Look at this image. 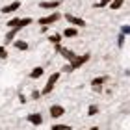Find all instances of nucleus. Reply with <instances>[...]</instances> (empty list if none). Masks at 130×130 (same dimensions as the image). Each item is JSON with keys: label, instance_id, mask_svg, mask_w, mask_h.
Segmentation results:
<instances>
[{"label": "nucleus", "instance_id": "nucleus-14", "mask_svg": "<svg viewBox=\"0 0 130 130\" xmlns=\"http://www.w3.org/2000/svg\"><path fill=\"white\" fill-rule=\"evenodd\" d=\"M63 35L65 37H76V35H78V30H76V28H65Z\"/></svg>", "mask_w": 130, "mask_h": 130}, {"label": "nucleus", "instance_id": "nucleus-4", "mask_svg": "<svg viewBox=\"0 0 130 130\" xmlns=\"http://www.w3.org/2000/svg\"><path fill=\"white\" fill-rule=\"evenodd\" d=\"M56 52L58 54H61L65 60H69V61H73L74 58H76V54L73 50H69V48H65V46H61V45H56Z\"/></svg>", "mask_w": 130, "mask_h": 130}, {"label": "nucleus", "instance_id": "nucleus-5", "mask_svg": "<svg viewBox=\"0 0 130 130\" xmlns=\"http://www.w3.org/2000/svg\"><path fill=\"white\" fill-rule=\"evenodd\" d=\"M60 13H52V15H48V17H41V19L37 21L41 26H48V24H52V22H56V21H60Z\"/></svg>", "mask_w": 130, "mask_h": 130}, {"label": "nucleus", "instance_id": "nucleus-6", "mask_svg": "<svg viewBox=\"0 0 130 130\" xmlns=\"http://www.w3.org/2000/svg\"><path fill=\"white\" fill-rule=\"evenodd\" d=\"M65 19H67V22H71V24H74V26H78V28H84V26H86V21H84V19L74 17V15H71V13L65 15Z\"/></svg>", "mask_w": 130, "mask_h": 130}, {"label": "nucleus", "instance_id": "nucleus-12", "mask_svg": "<svg viewBox=\"0 0 130 130\" xmlns=\"http://www.w3.org/2000/svg\"><path fill=\"white\" fill-rule=\"evenodd\" d=\"M19 30H21V28H11V30L8 32V35H6V43H11V41H13V37H15V35L17 34H19Z\"/></svg>", "mask_w": 130, "mask_h": 130}, {"label": "nucleus", "instance_id": "nucleus-19", "mask_svg": "<svg viewBox=\"0 0 130 130\" xmlns=\"http://www.w3.org/2000/svg\"><path fill=\"white\" fill-rule=\"evenodd\" d=\"M50 130H71V126L69 125H61V123H60V125H54Z\"/></svg>", "mask_w": 130, "mask_h": 130}, {"label": "nucleus", "instance_id": "nucleus-18", "mask_svg": "<svg viewBox=\"0 0 130 130\" xmlns=\"http://www.w3.org/2000/svg\"><path fill=\"white\" fill-rule=\"evenodd\" d=\"M99 113V106L97 104H91L89 108H87V115H97Z\"/></svg>", "mask_w": 130, "mask_h": 130}, {"label": "nucleus", "instance_id": "nucleus-3", "mask_svg": "<svg viewBox=\"0 0 130 130\" xmlns=\"http://www.w3.org/2000/svg\"><path fill=\"white\" fill-rule=\"evenodd\" d=\"M28 24H32V19H30V17H26V19H11V21L8 22L9 28H24V26H28Z\"/></svg>", "mask_w": 130, "mask_h": 130}, {"label": "nucleus", "instance_id": "nucleus-22", "mask_svg": "<svg viewBox=\"0 0 130 130\" xmlns=\"http://www.w3.org/2000/svg\"><path fill=\"white\" fill-rule=\"evenodd\" d=\"M6 58H8V50L4 46H0V60H6Z\"/></svg>", "mask_w": 130, "mask_h": 130}, {"label": "nucleus", "instance_id": "nucleus-24", "mask_svg": "<svg viewBox=\"0 0 130 130\" xmlns=\"http://www.w3.org/2000/svg\"><path fill=\"white\" fill-rule=\"evenodd\" d=\"M121 34H125V35H126V34H130V26H126V24H125V26L121 28Z\"/></svg>", "mask_w": 130, "mask_h": 130}, {"label": "nucleus", "instance_id": "nucleus-7", "mask_svg": "<svg viewBox=\"0 0 130 130\" xmlns=\"http://www.w3.org/2000/svg\"><path fill=\"white\" fill-rule=\"evenodd\" d=\"M65 113V108L60 104H52L50 106V117H54V119H58V117H61Z\"/></svg>", "mask_w": 130, "mask_h": 130}, {"label": "nucleus", "instance_id": "nucleus-10", "mask_svg": "<svg viewBox=\"0 0 130 130\" xmlns=\"http://www.w3.org/2000/svg\"><path fill=\"white\" fill-rule=\"evenodd\" d=\"M28 121H30L32 125L39 126L41 123H43V115H41V113H30V115H28Z\"/></svg>", "mask_w": 130, "mask_h": 130}, {"label": "nucleus", "instance_id": "nucleus-16", "mask_svg": "<svg viewBox=\"0 0 130 130\" xmlns=\"http://www.w3.org/2000/svg\"><path fill=\"white\" fill-rule=\"evenodd\" d=\"M48 41H50L52 45H60V41H61V35H60V34H54V35H50V37H48Z\"/></svg>", "mask_w": 130, "mask_h": 130}, {"label": "nucleus", "instance_id": "nucleus-20", "mask_svg": "<svg viewBox=\"0 0 130 130\" xmlns=\"http://www.w3.org/2000/svg\"><path fill=\"white\" fill-rule=\"evenodd\" d=\"M111 2V0H100V2H97L95 4V9H100V8H104V6H108Z\"/></svg>", "mask_w": 130, "mask_h": 130}, {"label": "nucleus", "instance_id": "nucleus-25", "mask_svg": "<svg viewBox=\"0 0 130 130\" xmlns=\"http://www.w3.org/2000/svg\"><path fill=\"white\" fill-rule=\"evenodd\" d=\"M89 130H99V126H91V128H89Z\"/></svg>", "mask_w": 130, "mask_h": 130}, {"label": "nucleus", "instance_id": "nucleus-9", "mask_svg": "<svg viewBox=\"0 0 130 130\" xmlns=\"http://www.w3.org/2000/svg\"><path fill=\"white\" fill-rule=\"evenodd\" d=\"M104 82H108V76H99V78H93L91 80V86L95 87L97 91H100V87H102Z\"/></svg>", "mask_w": 130, "mask_h": 130}, {"label": "nucleus", "instance_id": "nucleus-15", "mask_svg": "<svg viewBox=\"0 0 130 130\" xmlns=\"http://www.w3.org/2000/svg\"><path fill=\"white\" fill-rule=\"evenodd\" d=\"M123 2H125V0H111L110 2V9H119L123 6Z\"/></svg>", "mask_w": 130, "mask_h": 130}, {"label": "nucleus", "instance_id": "nucleus-2", "mask_svg": "<svg viewBox=\"0 0 130 130\" xmlns=\"http://www.w3.org/2000/svg\"><path fill=\"white\" fill-rule=\"evenodd\" d=\"M89 54H82V56H76L74 58V60L73 61H71L69 63V67H71V71H74V69H78V67H82V65H84V63H87V61H89Z\"/></svg>", "mask_w": 130, "mask_h": 130}, {"label": "nucleus", "instance_id": "nucleus-23", "mask_svg": "<svg viewBox=\"0 0 130 130\" xmlns=\"http://www.w3.org/2000/svg\"><path fill=\"white\" fill-rule=\"evenodd\" d=\"M39 97H41V91H37V89H35V91H32V99H34V100H37Z\"/></svg>", "mask_w": 130, "mask_h": 130}, {"label": "nucleus", "instance_id": "nucleus-21", "mask_svg": "<svg viewBox=\"0 0 130 130\" xmlns=\"http://www.w3.org/2000/svg\"><path fill=\"white\" fill-rule=\"evenodd\" d=\"M123 45H125V34H119V37H117V46L121 48Z\"/></svg>", "mask_w": 130, "mask_h": 130}, {"label": "nucleus", "instance_id": "nucleus-13", "mask_svg": "<svg viewBox=\"0 0 130 130\" xmlns=\"http://www.w3.org/2000/svg\"><path fill=\"white\" fill-rule=\"evenodd\" d=\"M43 73H45V69L43 67H35L34 71H32V73H30V78H41V76H43Z\"/></svg>", "mask_w": 130, "mask_h": 130}, {"label": "nucleus", "instance_id": "nucleus-1", "mask_svg": "<svg viewBox=\"0 0 130 130\" xmlns=\"http://www.w3.org/2000/svg\"><path fill=\"white\" fill-rule=\"evenodd\" d=\"M60 80V73H52L48 76V80H46V84L43 87V91H41V95H48V93L54 89V86H56V82Z\"/></svg>", "mask_w": 130, "mask_h": 130}, {"label": "nucleus", "instance_id": "nucleus-11", "mask_svg": "<svg viewBox=\"0 0 130 130\" xmlns=\"http://www.w3.org/2000/svg\"><path fill=\"white\" fill-rule=\"evenodd\" d=\"M60 2H61V0H54V2H41L39 8H43V9H54V8L60 6Z\"/></svg>", "mask_w": 130, "mask_h": 130}, {"label": "nucleus", "instance_id": "nucleus-8", "mask_svg": "<svg viewBox=\"0 0 130 130\" xmlns=\"http://www.w3.org/2000/svg\"><path fill=\"white\" fill-rule=\"evenodd\" d=\"M21 8V2L17 0V2H11V4H8V6H4L2 8V13H13V11H17Z\"/></svg>", "mask_w": 130, "mask_h": 130}, {"label": "nucleus", "instance_id": "nucleus-17", "mask_svg": "<svg viewBox=\"0 0 130 130\" xmlns=\"http://www.w3.org/2000/svg\"><path fill=\"white\" fill-rule=\"evenodd\" d=\"M15 48H19V50H28V43H26V41H15Z\"/></svg>", "mask_w": 130, "mask_h": 130}]
</instances>
